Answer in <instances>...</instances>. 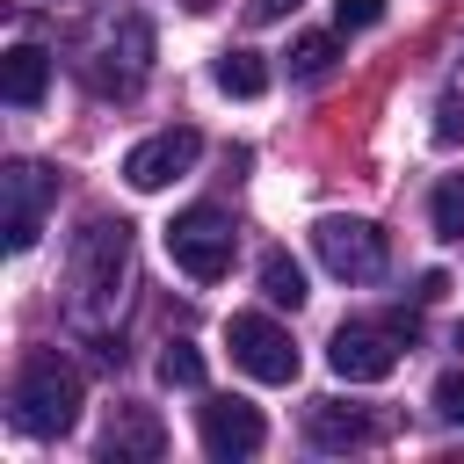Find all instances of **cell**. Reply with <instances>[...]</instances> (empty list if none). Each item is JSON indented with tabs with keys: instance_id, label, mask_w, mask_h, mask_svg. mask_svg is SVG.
I'll return each mask as SVG.
<instances>
[{
	"instance_id": "obj_4",
	"label": "cell",
	"mask_w": 464,
	"mask_h": 464,
	"mask_svg": "<svg viewBox=\"0 0 464 464\" xmlns=\"http://www.w3.org/2000/svg\"><path fill=\"white\" fill-rule=\"evenodd\" d=\"M167 254H174V268H181L188 283H225V276H232V254H239V232H232L225 210L196 203V210H181V218L167 225Z\"/></svg>"
},
{
	"instance_id": "obj_2",
	"label": "cell",
	"mask_w": 464,
	"mask_h": 464,
	"mask_svg": "<svg viewBox=\"0 0 464 464\" xmlns=\"http://www.w3.org/2000/svg\"><path fill=\"white\" fill-rule=\"evenodd\" d=\"M80 399H87L80 370H72L58 348H29V355L14 362V384H7V420H14L22 435L51 442V435H65V428L80 420Z\"/></svg>"
},
{
	"instance_id": "obj_8",
	"label": "cell",
	"mask_w": 464,
	"mask_h": 464,
	"mask_svg": "<svg viewBox=\"0 0 464 464\" xmlns=\"http://www.w3.org/2000/svg\"><path fill=\"white\" fill-rule=\"evenodd\" d=\"M225 348H232V362H239L254 384H290V377H297V348H290V334H283L268 312H232Z\"/></svg>"
},
{
	"instance_id": "obj_7",
	"label": "cell",
	"mask_w": 464,
	"mask_h": 464,
	"mask_svg": "<svg viewBox=\"0 0 464 464\" xmlns=\"http://www.w3.org/2000/svg\"><path fill=\"white\" fill-rule=\"evenodd\" d=\"M399 348H406V326H399V319H348V326L326 341V362H334V377H348V384H377V377L399 370Z\"/></svg>"
},
{
	"instance_id": "obj_20",
	"label": "cell",
	"mask_w": 464,
	"mask_h": 464,
	"mask_svg": "<svg viewBox=\"0 0 464 464\" xmlns=\"http://www.w3.org/2000/svg\"><path fill=\"white\" fill-rule=\"evenodd\" d=\"M384 0H334V29H377Z\"/></svg>"
},
{
	"instance_id": "obj_15",
	"label": "cell",
	"mask_w": 464,
	"mask_h": 464,
	"mask_svg": "<svg viewBox=\"0 0 464 464\" xmlns=\"http://www.w3.org/2000/svg\"><path fill=\"white\" fill-rule=\"evenodd\" d=\"M261 297H268V304H283V312H297V304H304V268H297L283 246H268V254H261Z\"/></svg>"
},
{
	"instance_id": "obj_13",
	"label": "cell",
	"mask_w": 464,
	"mask_h": 464,
	"mask_svg": "<svg viewBox=\"0 0 464 464\" xmlns=\"http://www.w3.org/2000/svg\"><path fill=\"white\" fill-rule=\"evenodd\" d=\"M0 94H7V109H36L51 94V51L44 44H14L0 58Z\"/></svg>"
},
{
	"instance_id": "obj_17",
	"label": "cell",
	"mask_w": 464,
	"mask_h": 464,
	"mask_svg": "<svg viewBox=\"0 0 464 464\" xmlns=\"http://www.w3.org/2000/svg\"><path fill=\"white\" fill-rule=\"evenodd\" d=\"M435 138L464 145V51H457V65L442 72V94H435Z\"/></svg>"
},
{
	"instance_id": "obj_22",
	"label": "cell",
	"mask_w": 464,
	"mask_h": 464,
	"mask_svg": "<svg viewBox=\"0 0 464 464\" xmlns=\"http://www.w3.org/2000/svg\"><path fill=\"white\" fill-rule=\"evenodd\" d=\"M290 7H297V0H246V14H254V22H283Z\"/></svg>"
},
{
	"instance_id": "obj_1",
	"label": "cell",
	"mask_w": 464,
	"mask_h": 464,
	"mask_svg": "<svg viewBox=\"0 0 464 464\" xmlns=\"http://www.w3.org/2000/svg\"><path fill=\"white\" fill-rule=\"evenodd\" d=\"M123 297H130V225L123 218H87L65 246V319H72V334L109 341Z\"/></svg>"
},
{
	"instance_id": "obj_9",
	"label": "cell",
	"mask_w": 464,
	"mask_h": 464,
	"mask_svg": "<svg viewBox=\"0 0 464 464\" xmlns=\"http://www.w3.org/2000/svg\"><path fill=\"white\" fill-rule=\"evenodd\" d=\"M196 160H203V130L174 123V130H152V138H138V145L123 152V181H130V188H167V181H181Z\"/></svg>"
},
{
	"instance_id": "obj_3",
	"label": "cell",
	"mask_w": 464,
	"mask_h": 464,
	"mask_svg": "<svg viewBox=\"0 0 464 464\" xmlns=\"http://www.w3.org/2000/svg\"><path fill=\"white\" fill-rule=\"evenodd\" d=\"M72 65H80V80L94 87V94H138V80L152 72V22L145 14H109V22H94L87 36H80V51H72Z\"/></svg>"
},
{
	"instance_id": "obj_11",
	"label": "cell",
	"mask_w": 464,
	"mask_h": 464,
	"mask_svg": "<svg viewBox=\"0 0 464 464\" xmlns=\"http://www.w3.org/2000/svg\"><path fill=\"white\" fill-rule=\"evenodd\" d=\"M102 457H116V464H160V457H167L160 413H152V406H116L109 428H102Z\"/></svg>"
},
{
	"instance_id": "obj_12",
	"label": "cell",
	"mask_w": 464,
	"mask_h": 464,
	"mask_svg": "<svg viewBox=\"0 0 464 464\" xmlns=\"http://www.w3.org/2000/svg\"><path fill=\"white\" fill-rule=\"evenodd\" d=\"M304 435H312V450H362V442L377 435V420H370L362 406L312 399V406H304Z\"/></svg>"
},
{
	"instance_id": "obj_10",
	"label": "cell",
	"mask_w": 464,
	"mask_h": 464,
	"mask_svg": "<svg viewBox=\"0 0 464 464\" xmlns=\"http://www.w3.org/2000/svg\"><path fill=\"white\" fill-rule=\"evenodd\" d=\"M196 435H203V450H210L218 464H239V457H254V450L268 442V420H261V406L218 392V399L196 406Z\"/></svg>"
},
{
	"instance_id": "obj_5",
	"label": "cell",
	"mask_w": 464,
	"mask_h": 464,
	"mask_svg": "<svg viewBox=\"0 0 464 464\" xmlns=\"http://www.w3.org/2000/svg\"><path fill=\"white\" fill-rule=\"evenodd\" d=\"M58 203V174L36 167V160H7L0 167V232H7V254H29L44 239V218Z\"/></svg>"
},
{
	"instance_id": "obj_18",
	"label": "cell",
	"mask_w": 464,
	"mask_h": 464,
	"mask_svg": "<svg viewBox=\"0 0 464 464\" xmlns=\"http://www.w3.org/2000/svg\"><path fill=\"white\" fill-rule=\"evenodd\" d=\"M334 58H341V44H334L326 29H312V36H297V44H290V80H326V72H334Z\"/></svg>"
},
{
	"instance_id": "obj_19",
	"label": "cell",
	"mask_w": 464,
	"mask_h": 464,
	"mask_svg": "<svg viewBox=\"0 0 464 464\" xmlns=\"http://www.w3.org/2000/svg\"><path fill=\"white\" fill-rule=\"evenodd\" d=\"M160 377H167V384H181V392H196V384H203V355H196L188 341H174V348L160 355Z\"/></svg>"
},
{
	"instance_id": "obj_14",
	"label": "cell",
	"mask_w": 464,
	"mask_h": 464,
	"mask_svg": "<svg viewBox=\"0 0 464 464\" xmlns=\"http://www.w3.org/2000/svg\"><path fill=\"white\" fill-rule=\"evenodd\" d=\"M210 80H218L225 94H239V102H254V94L268 87V65H261V51H218V65H210Z\"/></svg>"
},
{
	"instance_id": "obj_6",
	"label": "cell",
	"mask_w": 464,
	"mask_h": 464,
	"mask_svg": "<svg viewBox=\"0 0 464 464\" xmlns=\"http://www.w3.org/2000/svg\"><path fill=\"white\" fill-rule=\"evenodd\" d=\"M312 254L341 276V283H377L392 268V239L370 218H319L312 225Z\"/></svg>"
},
{
	"instance_id": "obj_16",
	"label": "cell",
	"mask_w": 464,
	"mask_h": 464,
	"mask_svg": "<svg viewBox=\"0 0 464 464\" xmlns=\"http://www.w3.org/2000/svg\"><path fill=\"white\" fill-rule=\"evenodd\" d=\"M428 225H435V239H464V174H442V181H435Z\"/></svg>"
},
{
	"instance_id": "obj_21",
	"label": "cell",
	"mask_w": 464,
	"mask_h": 464,
	"mask_svg": "<svg viewBox=\"0 0 464 464\" xmlns=\"http://www.w3.org/2000/svg\"><path fill=\"white\" fill-rule=\"evenodd\" d=\"M435 413L464 428V370H442V377H435Z\"/></svg>"
}]
</instances>
